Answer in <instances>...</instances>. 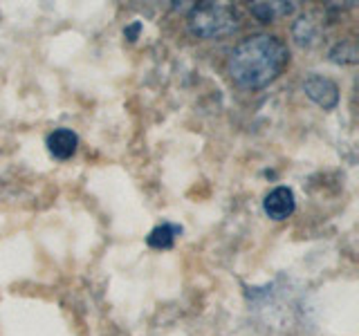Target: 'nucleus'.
<instances>
[{"label": "nucleus", "mask_w": 359, "mask_h": 336, "mask_svg": "<svg viewBox=\"0 0 359 336\" xmlns=\"http://www.w3.org/2000/svg\"><path fill=\"white\" fill-rule=\"evenodd\" d=\"M330 59L334 63H357V48H355V43H339L337 48H332Z\"/></svg>", "instance_id": "nucleus-8"}, {"label": "nucleus", "mask_w": 359, "mask_h": 336, "mask_svg": "<svg viewBox=\"0 0 359 336\" xmlns=\"http://www.w3.org/2000/svg\"><path fill=\"white\" fill-rule=\"evenodd\" d=\"M48 150L56 160H70V157L76 153L79 146V137L70 130V128H56L54 132L48 134Z\"/></svg>", "instance_id": "nucleus-5"}, {"label": "nucleus", "mask_w": 359, "mask_h": 336, "mask_svg": "<svg viewBox=\"0 0 359 336\" xmlns=\"http://www.w3.org/2000/svg\"><path fill=\"white\" fill-rule=\"evenodd\" d=\"M180 233H182V227H177V224H171V222H164L149 233L146 242H149V246H153V249H171Z\"/></svg>", "instance_id": "nucleus-7"}, {"label": "nucleus", "mask_w": 359, "mask_h": 336, "mask_svg": "<svg viewBox=\"0 0 359 336\" xmlns=\"http://www.w3.org/2000/svg\"><path fill=\"white\" fill-rule=\"evenodd\" d=\"M137 31H140V22H135V25H130L123 34H126V36H128L130 41H135V36H137Z\"/></svg>", "instance_id": "nucleus-9"}, {"label": "nucleus", "mask_w": 359, "mask_h": 336, "mask_svg": "<svg viewBox=\"0 0 359 336\" xmlns=\"http://www.w3.org/2000/svg\"><path fill=\"white\" fill-rule=\"evenodd\" d=\"M294 209H297V200H294V193H292V188H287V186L272 188L263 200L265 216L276 222L287 220L292 213H294Z\"/></svg>", "instance_id": "nucleus-4"}, {"label": "nucleus", "mask_w": 359, "mask_h": 336, "mask_svg": "<svg viewBox=\"0 0 359 336\" xmlns=\"http://www.w3.org/2000/svg\"><path fill=\"white\" fill-rule=\"evenodd\" d=\"M241 16L231 5L224 3H200L189 11V29L198 38H222L238 31Z\"/></svg>", "instance_id": "nucleus-2"}, {"label": "nucleus", "mask_w": 359, "mask_h": 336, "mask_svg": "<svg viewBox=\"0 0 359 336\" xmlns=\"http://www.w3.org/2000/svg\"><path fill=\"white\" fill-rule=\"evenodd\" d=\"M252 14L261 20V22H276L278 18H285L294 11L292 3H283V0H276V3H254Z\"/></svg>", "instance_id": "nucleus-6"}, {"label": "nucleus", "mask_w": 359, "mask_h": 336, "mask_svg": "<svg viewBox=\"0 0 359 336\" xmlns=\"http://www.w3.org/2000/svg\"><path fill=\"white\" fill-rule=\"evenodd\" d=\"M290 61L287 45L272 34H256L233 48L227 74L243 90H261L278 78Z\"/></svg>", "instance_id": "nucleus-1"}, {"label": "nucleus", "mask_w": 359, "mask_h": 336, "mask_svg": "<svg viewBox=\"0 0 359 336\" xmlns=\"http://www.w3.org/2000/svg\"><path fill=\"white\" fill-rule=\"evenodd\" d=\"M303 92L323 110H332L339 104V88H337V83L328 76L310 74L306 81H303Z\"/></svg>", "instance_id": "nucleus-3"}]
</instances>
